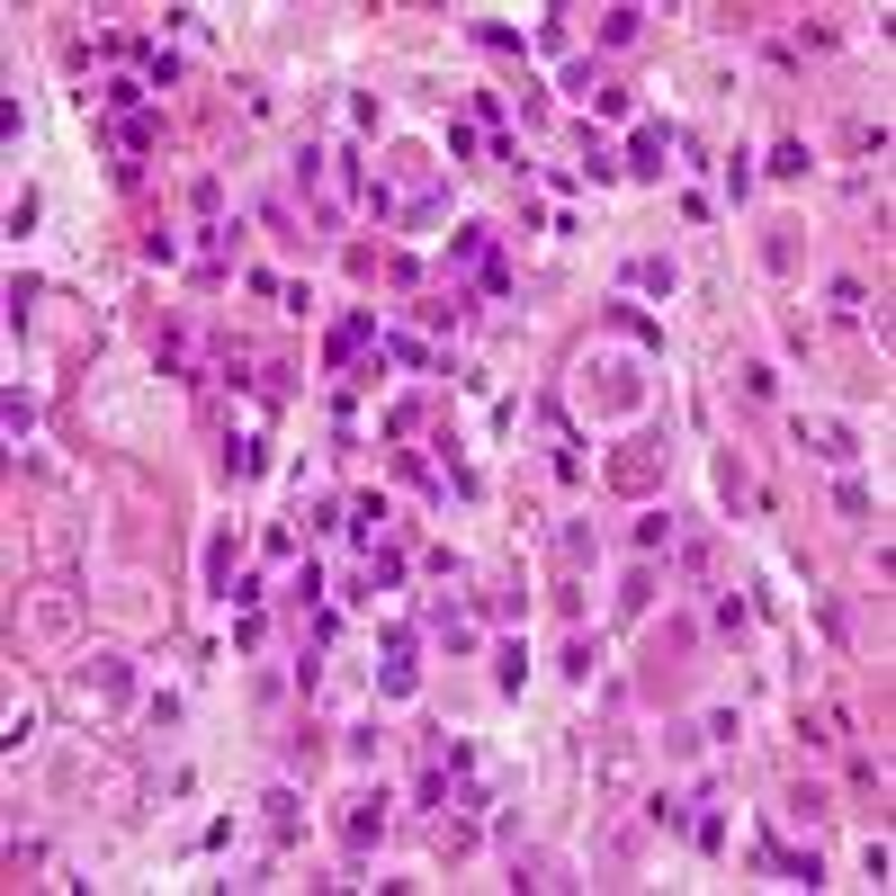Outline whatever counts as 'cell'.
Returning <instances> with one entry per match:
<instances>
[{"instance_id":"1","label":"cell","mask_w":896,"mask_h":896,"mask_svg":"<svg viewBox=\"0 0 896 896\" xmlns=\"http://www.w3.org/2000/svg\"><path fill=\"white\" fill-rule=\"evenodd\" d=\"M583 377H592V403L601 412H637V395H646L628 359H583Z\"/></svg>"},{"instance_id":"2","label":"cell","mask_w":896,"mask_h":896,"mask_svg":"<svg viewBox=\"0 0 896 896\" xmlns=\"http://www.w3.org/2000/svg\"><path fill=\"white\" fill-rule=\"evenodd\" d=\"M73 691H82L90 709H117V700H126V655H90V663H82V681H73Z\"/></svg>"},{"instance_id":"3","label":"cell","mask_w":896,"mask_h":896,"mask_svg":"<svg viewBox=\"0 0 896 896\" xmlns=\"http://www.w3.org/2000/svg\"><path fill=\"white\" fill-rule=\"evenodd\" d=\"M73 618H82V609H73V592H63V583H45V592L28 601V628H36V637H73Z\"/></svg>"},{"instance_id":"4","label":"cell","mask_w":896,"mask_h":896,"mask_svg":"<svg viewBox=\"0 0 896 896\" xmlns=\"http://www.w3.org/2000/svg\"><path fill=\"white\" fill-rule=\"evenodd\" d=\"M798 440H807V449H816V457H834V466H852V457H861V449H852V431H843V422H798Z\"/></svg>"},{"instance_id":"5","label":"cell","mask_w":896,"mask_h":896,"mask_svg":"<svg viewBox=\"0 0 896 896\" xmlns=\"http://www.w3.org/2000/svg\"><path fill=\"white\" fill-rule=\"evenodd\" d=\"M609 485L646 494V485H655V457H646V449H618V457H609Z\"/></svg>"},{"instance_id":"6","label":"cell","mask_w":896,"mask_h":896,"mask_svg":"<svg viewBox=\"0 0 896 896\" xmlns=\"http://www.w3.org/2000/svg\"><path fill=\"white\" fill-rule=\"evenodd\" d=\"M377 834H386V798H350V843L368 852Z\"/></svg>"},{"instance_id":"7","label":"cell","mask_w":896,"mask_h":896,"mask_svg":"<svg viewBox=\"0 0 896 896\" xmlns=\"http://www.w3.org/2000/svg\"><path fill=\"white\" fill-rule=\"evenodd\" d=\"M511 887H574V878L547 861V852H529V861H511Z\"/></svg>"},{"instance_id":"8","label":"cell","mask_w":896,"mask_h":896,"mask_svg":"<svg viewBox=\"0 0 896 896\" xmlns=\"http://www.w3.org/2000/svg\"><path fill=\"white\" fill-rule=\"evenodd\" d=\"M368 341H377V314H350V323H341V332H332V359H359V350H368Z\"/></svg>"},{"instance_id":"9","label":"cell","mask_w":896,"mask_h":896,"mask_svg":"<svg viewBox=\"0 0 896 896\" xmlns=\"http://www.w3.org/2000/svg\"><path fill=\"white\" fill-rule=\"evenodd\" d=\"M206 583H216V592H234V529H216V538H206Z\"/></svg>"},{"instance_id":"10","label":"cell","mask_w":896,"mask_h":896,"mask_svg":"<svg viewBox=\"0 0 896 896\" xmlns=\"http://www.w3.org/2000/svg\"><path fill=\"white\" fill-rule=\"evenodd\" d=\"M628 288H646V296H672V260H663V251H646V260L628 269Z\"/></svg>"},{"instance_id":"11","label":"cell","mask_w":896,"mask_h":896,"mask_svg":"<svg viewBox=\"0 0 896 896\" xmlns=\"http://www.w3.org/2000/svg\"><path fill=\"white\" fill-rule=\"evenodd\" d=\"M403 574V557H395V547H368V565H359V592H386Z\"/></svg>"},{"instance_id":"12","label":"cell","mask_w":896,"mask_h":896,"mask_svg":"<svg viewBox=\"0 0 896 896\" xmlns=\"http://www.w3.org/2000/svg\"><path fill=\"white\" fill-rule=\"evenodd\" d=\"M681 538V511H646L637 520V547H646V557H655V547H672Z\"/></svg>"},{"instance_id":"13","label":"cell","mask_w":896,"mask_h":896,"mask_svg":"<svg viewBox=\"0 0 896 896\" xmlns=\"http://www.w3.org/2000/svg\"><path fill=\"white\" fill-rule=\"evenodd\" d=\"M646 816L663 824V834H681V824H691V798H672V789H655V798H646Z\"/></svg>"},{"instance_id":"14","label":"cell","mask_w":896,"mask_h":896,"mask_svg":"<svg viewBox=\"0 0 896 896\" xmlns=\"http://www.w3.org/2000/svg\"><path fill=\"white\" fill-rule=\"evenodd\" d=\"M663 153H672V134H663V126H637V153H628V162H637V171H663Z\"/></svg>"},{"instance_id":"15","label":"cell","mask_w":896,"mask_h":896,"mask_svg":"<svg viewBox=\"0 0 896 896\" xmlns=\"http://www.w3.org/2000/svg\"><path fill=\"white\" fill-rule=\"evenodd\" d=\"M134 789H144V780H134L126 763H108V771H99V798H108V807H134Z\"/></svg>"},{"instance_id":"16","label":"cell","mask_w":896,"mask_h":896,"mask_svg":"<svg viewBox=\"0 0 896 896\" xmlns=\"http://www.w3.org/2000/svg\"><path fill=\"white\" fill-rule=\"evenodd\" d=\"M431 628H440V637H449V646H475V618H466V609H449V601H440V609H431Z\"/></svg>"},{"instance_id":"17","label":"cell","mask_w":896,"mask_h":896,"mask_svg":"<svg viewBox=\"0 0 896 896\" xmlns=\"http://www.w3.org/2000/svg\"><path fill=\"white\" fill-rule=\"evenodd\" d=\"M646 28V10H601V45H628Z\"/></svg>"},{"instance_id":"18","label":"cell","mask_w":896,"mask_h":896,"mask_svg":"<svg viewBox=\"0 0 896 896\" xmlns=\"http://www.w3.org/2000/svg\"><path fill=\"white\" fill-rule=\"evenodd\" d=\"M260 807H269V834H279V843H288V834H296V798H288V789H269Z\"/></svg>"},{"instance_id":"19","label":"cell","mask_w":896,"mask_h":896,"mask_svg":"<svg viewBox=\"0 0 896 896\" xmlns=\"http://www.w3.org/2000/svg\"><path fill=\"white\" fill-rule=\"evenodd\" d=\"M341 529H359V538H377V529H386V503H377V494H368V503H350V520H341Z\"/></svg>"},{"instance_id":"20","label":"cell","mask_w":896,"mask_h":896,"mask_svg":"<svg viewBox=\"0 0 896 896\" xmlns=\"http://www.w3.org/2000/svg\"><path fill=\"white\" fill-rule=\"evenodd\" d=\"M681 574H700V583H709V574H717V547H709V538H691V547H681Z\"/></svg>"},{"instance_id":"21","label":"cell","mask_w":896,"mask_h":896,"mask_svg":"<svg viewBox=\"0 0 896 896\" xmlns=\"http://www.w3.org/2000/svg\"><path fill=\"white\" fill-rule=\"evenodd\" d=\"M771 171H780V180H807V144H798V134H789L780 153H771Z\"/></svg>"},{"instance_id":"22","label":"cell","mask_w":896,"mask_h":896,"mask_svg":"<svg viewBox=\"0 0 896 896\" xmlns=\"http://www.w3.org/2000/svg\"><path fill=\"white\" fill-rule=\"evenodd\" d=\"M225 475H260V440H234L225 449Z\"/></svg>"}]
</instances>
